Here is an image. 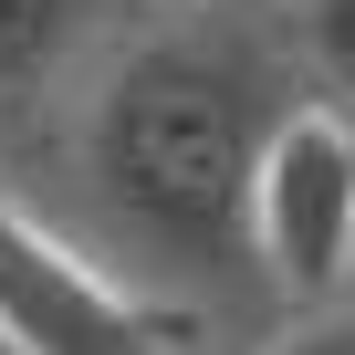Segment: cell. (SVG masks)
<instances>
[{"label":"cell","mask_w":355,"mask_h":355,"mask_svg":"<svg viewBox=\"0 0 355 355\" xmlns=\"http://www.w3.org/2000/svg\"><path fill=\"white\" fill-rule=\"evenodd\" d=\"M303 105L324 94L293 42V0L146 11L115 42V63L84 84L63 136L11 178V199L42 230H63L178 345L251 355L282 334L251 199L272 136Z\"/></svg>","instance_id":"1"},{"label":"cell","mask_w":355,"mask_h":355,"mask_svg":"<svg viewBox=\"0 0 355 355\" xmlns=\"http://www.w3.org/2000/svg\"><path fill=\"white\" fill-rule=\"evenodd\" d=\"M251 230H261V272H272L282 324L355 303V115L345 105H303L272 136Z\"/></svg>","instance_id":"2"},{"label":"cell","mask_w":355,"mask_h":355,"mask_svg":"<svg viewBox=\"0 0 355 355\" xmlns=\"http://www.w3.org/2000/svg\"><path fill=\"white\" fill-rule=\"evenodd\" d=\"M0 334H11V355H209V345H178L157 313H136L11 189H0Z\"/></svg>","instance_id":"3"},{"label":"cell","mask_w":355,"mask_h":355,"mask_svg":"<svg viewBox=\"0 0 355 355\" xmlns=\"http://www.w3.org/2000/svg\"><path fill=\"white\" fill-rule=\"evenodd\" d=\"M157 0H0V189L63 136L84 84Z\"/></svg>","instance_id":"4"},{"label":"cell","mask_w":355,"mask_h":355,"mask_svg":"<svg viewBox=\"0 0 355 355\" xmlns=\"http://www.w3.org/2000/svg\"><path fill=\"white\" fill-rule=\"evenodd\" d=\"M293 42L313 63V94L355 115V0H293Z\"/></svg>","instance_id":"5"},{"label":"cell","mask_w":355,"mask_h":355,"mask_svg":"<svg viewBox=\"0 0 355 355\" xmlns=\"http://www.w3.org/2000/svg\"><path fill=\"white\" fill-rule=\"evenodd\" d=\"M251 355H355V303H334V313H293L272 345H251Z\"/></svg>","instance_id":"6"},{"label":"cell","mask_w":355,"mask_h":355,"mask_svg":"<svg viewBox=\"0 0 355 355\" xmlns=\"http://www.w3.org/2000/svg\"><path fill=\"white\" fill-rule=\"evenodd\" d=\"M157 11H199V0H157Z\"/></svg>","instance_id":"7"},{"label":"cell","mask_w":355,"mask_h":355,"mask_svg":"<svg viewBox=\"0 0 355 355\" xmlns=\"http://www.w3.org/2000/svg\"><path fill=\"white\" fill-rule=\"evenodd\" d=\"M0 355H11V334H0Z\"/></svg>","instance_id":"8"}]
</instances>
